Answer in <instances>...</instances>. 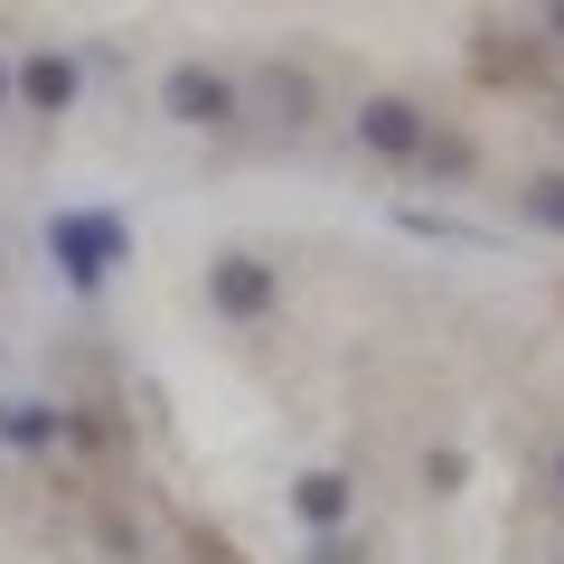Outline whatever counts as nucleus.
<instances>
[{
    "instance_id": "f257e3e1",
    "label": "nucleus",
    "mask_w": 564,
    "mask_h": 564,
    "mask_svg": "<svg viewBox=\"0 0 564 564\" xmlns=\"http://www.w3.org/2000/svg\"><path fill=\"white\" fill-rule=\"evenodd\" d=\"M236 104H245V85L226 76V66H170L161 76V113L170 122H188V132H217V122H236Z\"/></svg>"
},
{
    "instance_id": "f03ea898",
    "label": "nucleus",
    "mask_w": 564,
    "mask_h": 564,
    "mask_svg": "<svg viewBox=\"0 0 564 564\" xmlns=\"http://www.w3.org/2000/svg\"><path fill=\"white\" fill-rule=\"evenodd\" d=\"M113 263H122V217H104V207H76V217H57V273L76 282V292H95Z\"/></svg>"
},
{
    "instance_id": "7ed1b4c3",
    "label": "nucleus",
    "mask_w": 564,
    "mask_h": 564,
    "mask_svg": "<svg viewBox=\"0 0 564 564\" xmlns=\"http://www.w3.org/2000/svg\"><path fill=\"white\" fill-rule=\"evenodd\" d=\"M358 141L377 151V161H423L433 122H423V104H404V95H367L358 104Z\"/></svg>"
},
{
    "instance_id": "20e7f679",
    "label": "nucleus",
    "mask_w": 564,
    "mask_h": 564,
    "mask_svg": "<svg viewBox=\"0 0 564 564\" xmlns=\"http://www.w3.org/2000/svg\"><path fill=\"white\" fill-rule=\"evenodd\" d=\"M207 302H217L226 321H263V311H273V263H263V254H217Z\"/></svg>"
},
{
    "instance_id": "39448f33",
    "label": "nucleus",
    "mask_w": 564,
    "mask_h": 564,
    "mask_svg": "<svg viewBox=\"0 0 564 564\" xmlns=\"http://www.w3.org/2000/svg\"><path fill=\"white\" fill-rule=\"evenodd\" d=\"M10 95H29V113H66L76 104V57H57V47H39V57L10 76Z\"/></svg>"
},
{
    "instance_id": "423d86ee",
    "label": "nucleus",
    "mask_w": 564,
    "mask_h": 564,
    "mask_svg": "<svg viewBox=\"0 0 564 564\" xmlns=\"http://www.w3.org/2000/svg\"><path fill=\"white\" fill-rule=\"evenodd\" d=\"M292 518H302L311 536H339L348 527V480L339 470H302V480H292Z\"/></svg>"
},
{
    "instance_id": "0eeeda50",
    "label": "nucleus",
    "mask_w": 564,
    "mask_h": 564,
    "mask_svg": "<svg viewBox=\"0 0 564 564\" xmlns=\"http://www.w3.org/2000/svg\"><path fill=\"white\" fill-rule=\"evenodd\" d=\"M254 95H263V113H273V122H311V113H321V85H311L302 66H263Z\"/></svg>"
},
{
    "instance_id": "6e6552de",
    "label": "nucleus",
    "mask_w": 564,
    "mask_h": 564,
    "mask_svg": "<svg viewBox=\"0 0 564 564\" xmlns=\"http://www.w3.org/2000/svg\"><path fill=\"white\" fill-rule=\"evenodd\" d=\"M47 433H57V423H47V404H0V443H29V452H39Z\"/></svg>"
},
{
    "instance_id": "1a4fd4ad",
    "label": "nucleus",
    "mask_w": 564,
    "mask_h": 564,
    "mask_svg": "<svg viewBox=\"0 0 564 564\" xmlns=\"http://www.w3.org/2000/svg\"><path fill=\"white\" fill-rule=\"evenodd\" d=\"M527 217H545V226H564V180H536V188H527Z\"/></svg>"
},
{
    "instance_id": "9d476101",
    "label": "nucleus",
    "mask_w": 564,
    "mask_h": 564,
    "mask_svg": "<svg viewBox=\"0 0 564 564\" xmlns=\"http://www.w3.org/2000/svg\"><path fill=\"white\" fill-rule=\"evenodd\" d=\"M311 564H358V545H348V536H321V545H311Z\"/></svg>"
},
{
    "instance_id": "9b49d317",
    "label": "nucleus",
    "mask_w": 564,
    "mask_h": 564,
    "mask_svg": "<svg viewBox=\"0 0 564 564\" xmlns=\"http://www.w3.org/2000/svg\"><path fill=\"white\" fill-rule=\"evenodd\" d=\"M545 29H555V39H564V0H545Z\"/></svg>"
},
{
    "instance_id": "f8f14e48",
    "label": "nucleus",
    "mask_w": 564,
    "mask_h": 564,
    "mask_svg": "<svg viewBox=\"0 0 564 564\" xmlns=\"http://www.w3.org/2000/svg\"><path fill=\"white\" fill-rule=\"evenodd\" d=\"M0 104H10V66H0Z\"/></svg>"
}]
</instances>
